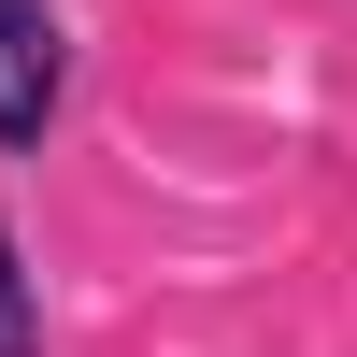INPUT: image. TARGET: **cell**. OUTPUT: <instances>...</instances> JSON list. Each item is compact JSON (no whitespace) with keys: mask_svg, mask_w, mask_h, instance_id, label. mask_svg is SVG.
Listing matches in <instances>:
<instances>
[{"mask_svg":"<svg viewBox=\"0 0 357 357\" xmlns=\"http://www.w3.org/2000/svg\"><path fill=\"white\" fill-rule=\"evenodd\" d=\"M57 86H72L57 15H43V0H0V143H43L57 129Z\"/></svg>","mask_w":357,"mask_h":357,"instance_id":"cell-1","label":"cell"},{"mask_svg":"<svg viewBox=\"0 0 357 357\" xmlns=\"http://www.w3.org/2000/svg\"><path fill=\"white\" fill-rule=\"evenodd\" d=\"M29 329H43V314H29V272H15V229H0V357H29Z\"/></svg>","mask_w":357,"mask_h":357,"instance_id":"cell-2","label":"cell"}]
</instances>
